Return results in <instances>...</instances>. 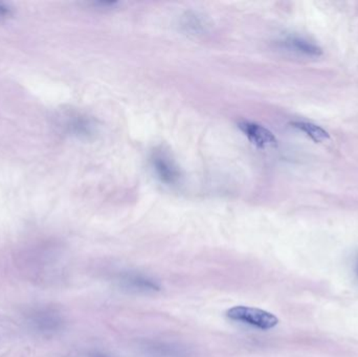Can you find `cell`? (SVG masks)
<instances>
[{
  "instance_id": "cell-1",
  "label": "cell",
  "mask_w": 358,
  "mask_h": 357,
  "mask_svg": "<svg viewBox=\"0 0 358 357\" xmlns=\"http://www.w3.org/2000/svg\"><path fill=\"white\" fill-rule=\"evenodd\" d=\"M227 318L236 322L250 325L261 330H269L277 326L279 320L271 312L259 308L246 307V306H235L227 310Z\"/></svg>"
},
{
  "instance_id": "cell-2",
  "label": "cell",
  "mask_w": 358,
  "mask_h": 357,
  "mask_svg": "<svg viewBox=\"0 0 358 357\" xmlns=\"http://www.w3.org/2000/svg\"><path fill=\"white\" fill-rule=\"evenodd\" d=\"M238 128L248 140L258 148H269L277 145V138L271 130L260 124L250 121H241L238 123Z\"/></svg>"
},
{
  "instance_id": "cell-3",
  "label": "cell",
  "mask_w": 358,
  "mask_h": 357,
  "mask_svg": "<svg viewBox=\"0 0 358 357\" xmlns=\"http://www.w3.org/2000/svg\"><path fill=\"white\" fill-rule=\"evenodd\" d=\"M153 167L162 182L166 184H176L180 178V172L172 159L165 153H155L152 157Z\"/></svg>"
},
{
  "instance_id": "cell-4",
  "label": "cell",
  "mask_w": 358,
  "mask_h": 357,
  "mask_svg": "<svg viewBox=\"0 0 358 357\" xmlns=\"http://www.w3.org/2000/svg\"><path fill=\"white\" fill-rule=\"evenodd\" d=\"M125 289L138 293H157L161 291V285L155 279L142 274H126L121 278Z\"/></svg>"
},
{
  "instance_id": "cell-5",
  "label": "cell",
  "mask_w": 358,
  "mask_h": 357,
  "mask_svg": "<svg viewBox=\"0 0 358 357\" xmlns=\"http://www.w3.org/2000/svg\"><path fill=\"white\" fill-rule=\"evenodd\" d=\"M283 43L292 52L305 54L307 57H320L323 54V50L319 45L304 38L289 37L284 40Z\"/></svg>"
},
{
  "instance_id": "cell-6",
  "label": "cell",
  "mask_w": 358,
  "mask_h": 357,
  "mask_svg": "<svg viewBox=\"0 0 358 357\" xmlns=\"http://www.w3.org/2000/svg\"><path fill=\"white\" fill-rule=\"evenodd\" d=\"M292 126L299 131L306 134L310 140L315 143H324L329 140L330 136L324 128L310 123V122L296 121L292 122Z\"/></svg>"
},
{
  "instance_id": "cell-7",
  "label": "cell",
  "mask_w": 358,
  "mask_h": 357,
  "mask_svg": "<svg viewBox=\"0 0 358 357\" xmlns=\"http://www.w3.org/2000/svg\"><path fill=\"white\" fill-rule=\"evenodd\" d=\"M146 351L155 357H185L182 348L165 343H150L145 347Z\"/></svg>"
},
{
  "instance_id": "cell-8",
  "label": "cell",
  "mask_w": 358,
  "mask_h": 357,
  "mask_svg": "<svg viewBox=\"0 0 358 357\" xmlns=\"http://www.w3.org/2000/svg\"><path fill=\"white\" fill-rule=\"evenodd\" d=\"M203 21L197 15L187 14V17L183 18V27L189 31H194V33H199V31H203Z\"/></svg>"
},
{
  "instance_id": "cell-9",
  "label": "cell",
  "mask_w": 358,
  "mask_h": 357,
  "mask_svg": "<svg viewBox=\"0 0 358 357\" xmlns=\"http://www.w3.org/2000/svg\"><path fill=\"white\" fill-rule=\"evenodd\" d=\"M12 15V8L4 2H0V19L10 18Z\"/></svg>"
},
{
  "instance_id": "cell-10",
  "label": "cell",
  "mask_w": 358,
  "mask_h": 357,
  "mask_svg": "<svg viewBox=\"0 0 358 357\" xmlns=\"http://www.w3.org/2000/svg\"><path fill=\"white\" fill-rule=\"evenodd\" d=\"M94 357H107L106 356H103V354H100V356H96Z\"/></svg>"
}]
</instances>
